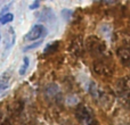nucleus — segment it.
<instances>
[{
  "instance_id": "nucleus-1",
  "label": "nucleus",
  "mask_w": 130,
  "mask_h": 125,
  "mask_svg": "<svg viewBox=\"0 0 130 125\" xmlns=\"http://www.w3.org/2000/svg\"><path fill=\"white\" fill-rule=\"evenodd\" d=\"M86 49L91 54V56L96 57L97 59L104 57L106 52V45L103 40L95 35H90L86 40Z\"/></svg>"
},
{
  "instance_id": "nucleus-2",
  "label": "nucleus",
  "mask_w": 130,
  "mask_h": 125,
  "mask_svg": "<svg viewBox=\"0 0 130 125\" xmlns=\"http://www.w3.org/2000/svg\"><path fill=\"white\" fill-rule=\"evenodd\" d=\"M75 116L82 125H96V118L88 106L80 103L75 109Z\"/></svg>"
},
{
  "instance_id": "nucleus-3",
  "label": "nucleus",
  "mask_w": 130,
  "mask_h": 125,
  "mask_svg": "<svg viewBox=\"0 0 130 125\" xmlns=\"http://www.w3.org/2000/svg\"><path fill=\"white\" fill-rule=\"evenodd\" d=\"M92 69L97 75L110 77L114 73V65L105 58H99L92 62Z\"/></svg>"
},
{
  "instance_id": "nucleus-4",
  "label": "nucleus",
  "mask_w": 130,
  "mask_h": 125,
  "mask_svg": "<svg viewBox=\"0 0 130 125\" xmlns=\"http://www.w3.org/2000/svg\"><path fill=\"white\" fill-rule=\"evenodd\" d=\"M47 34V30L42 24H36L34 26H32V29L25 34L24 40L25 41H36L38 39H41Z\"/></svg>"
},
{
  "instance_id": "nucleus-5",
  "label": "nucleus",
  "mask_w": 130,
  "mask_h": 125,
  "mask_svg": "<svg viewBox=\"0 0 130 125\" xmlns=\"http://www.w3.org/2000/svg\"><path fill=\"white\" fill-rule=\"evenodd\" d=\"M83 48H85V43L81 36H76L75 39H73V41L70 45V51L74 55L75 57H79L83 51Z\"/></svg>"
},
{
  "instance_id": "nucleus-6",
  "label": "nucleus",
  "mask_w": 130,
  "mask_h": 125,
  "mask_svg": "<svg viewBox=\"0 0 130 125\" xmlns=\"http://www.w3.org/2000/svg\"><path fill=\"white\" fill-rule=\"evenodd\" d=\"M117 54H118V57L120 58L121 62L124 65V66H128L129 65V61H130V51L128 49L127 46H121V47L118 48L117 50Z\"/></svg>"
},
{
  "instance_id": "nucleus-7",
  "label": "nucleus",
  "mask_w": 130,
  "mask_h": 125,
  "mask_svg": "<svg viewBox=\"0 0 130 125\" xmlns=\"http://www.w3.org/2000/svg\"><path fill=\"white\" fill-rule=\"evenodd\" d=\"M45 93L49 99H54V100H56L57 98H61V91H59V88L57 87L56 84H53V83L46 87Z\"/></svg>"
},
{
  "instance_id": "nucleus-8",
  "label": "nucleus",
  "mask_w": 130,
  "mask_h": 125,
  "mask_svg": "<svg viewBox=\"0 0 130 125\" xmlns=\"http://www.w3.org/2000/svg\"><path fill=\"white\" fill-rule=\"evenodd\" d=\"M117 88H118V91L121 94H128V92H129V77L128 76H124V77H121L120 80H118Z\"/></svg>"
},
{
  "instance_id": "nucleus-9",
  "label": "nucleus",
  "mask_w": 130,
  "mask_h": 125,
  "mask_svg": "<svg viewBox=\"0 0 130 125\" xmlns=\"http://www.w3.org/2000/svg\"><path fill=\"white\" fill-rule=\"evenodd\" d=\"M23 109H24V101L23 100H15L11 103L10 112H11V114L15 115V116L20 115Z\"/></svg>"
},
{
  "instance_id": "nucleus-10",
  "label": "nucleus",
  "mask_w": 130,
  "mask_h": 125,
  "mask_svg": "<svg viewBox=\"0 0 130 125\" xmlns=\"http://www.w3.org/2000/svg\"><path fill=\"white\" fill-rule=\"evenodd\" d=\"M10 85V75L8 73H5L4 75L0 76V92L8 89Z\"/></svg>"
},
{
  "instance_id": "nucleus-11",
  "label": "nucleus",
  "mask_w": 130,
  "mask_h": 125,
  "mask_svg": "<svg viewBox=\"0 0 130 125\" xmlns=\"http://www.w3.org/2000/svg\"><path fill=\"white\" fill-rule=\"evenodd\" d=\"M89 93L91 94V97H94V98L98 99V98H102L103 97V93H102V91L98 89V87L96 85V83L95 82H91L89 85Z\"/></svg>"
},
{
  "instance_id": "nucleus-12",
  "label": "nucleus",
  "mask_w": 130,
  "mask_h": 125,
  "mask_svg": "<svg viewBox=\"0 0 130 125\" xmlns=\"http://www.w3.org/2000/svg\"><path fill=\"white\" fill-rule=\"evenodd\" d=\"M58 47H59V41H55V42H52L45 48L43 50V55H52V54H55V52L58 50Z\"/></svg>"
},
{
  "instance_id": "nucleus-13",
  "label": "nucleus",
  "mask_w": 130,
  "mask_h": 125,
  "mask_svg": "<svg viewBox=\"0 0 130 125\" xmlns=\"http://www.w3.org/2000/svg\"><path fill=\"white\" fill-rule=\"evenodd\" d=\"M14 19V15L11 13H6L4 15L0 16V25H6L8 23L13 22Z\"/></svg>"
},
{
  "instance_id": "nucleus-14",
  "label": "nucleus",
  "mask_w": 130,
  "mask_h": 125,
  "mask_svg": "<svg viewBox=\"0 0 130 125\" xmlns=\"http://www.w3.org/2000/svg\"><path fill=\"white\" fill-rule=\"evenodd\" d=\"M29 66H30V59H29V57H24V58H23V65L21 66V68H20V75H24V74L26 73Z\"/></svg>"
},
{
  "instance_id": "nucleus-15",
  "label": "nucleus",
  "mask_w": 130,
  "mask_h": 125,
  "mask_svg": "<svg viewBox=\"0 0 130 125\" xmlns=\"http://www.w3.org/2000/svg\"><path fill=\"white\" fill-rule=\"evenodd\" d=\"M41 42H42V40H40V41H37L36 43H33V45H29V46H26V47L23 49V51H29V50H31V49H34V48H37V47H39V46L41 45Z\"/></svg>"
},
{
  "instance_id": "nucleus-16",
  "label": "nucleus",
  "mask_w": 130,
  "mask_h": 125,
  "mask_svg": "<svg viewBox=\"0 0 130 125\" xmlns=\"http://www.w3.org/2000/svg\"><path fill=\"white\" fill-rule=\"evenodd\" d=\"M62 15H63L64 19L69 20L70 18H71V16L73 15V11H72V10H70V9H64V10L62 11Z\"/></svg>"
},
{
  "instance_id": "nucleus-17",
  "label": "nucleus",
  "mask_w": 130,
  "mask_h": 125,
  "mask_svg": "<svg viewBox=\"0 0 130 125\" xmlns=\"http://www.w3.org/2000/svg\"><path fill=\"white\" fill-rule=\"evenodd\" d=\"M39 7H40V2H39V1H33V2H32V4L29 6V8L33 10V9H37V8H39Z\"/></svg>"
},
{
  "instance_id": "nucleus-18",
  "label": "nucleus",
  "mask_w": 130,
  "mask_h": 125,
  "mask_svg": "<svg viewBox=\"0 0 130 125\" xmlns=\"http://www.w3.org/2000/svg\"><path fill=\"white\" fill-rule=\"evenodd\" d=\"M0 125H13L11 124V122H10V119H8V118H6V119H4V121L0 123Z\"/></svg>"
},
{
  "instance_id": "nucleus-19",
  "label": "nucleus",
  "mask_w": 130,
  "mask_h": 125,
  "mask_svg": "<svg viewBox=\"0 0 130 125\" xmlns=\"http://www.w3.org/2000/svg\"><path fill=\"white\" fill-rule=\"evenodd\" d=\"M0 40H1V34H0Z\"/></svg>"
}]
</instances>
